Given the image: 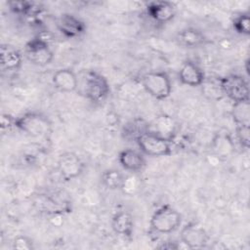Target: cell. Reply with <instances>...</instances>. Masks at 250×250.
<instances>
[{
	"label": "cell",
	"mask_w": 250,
	"mask_h": 250,
	"mask_svg": "<svg viewBox=\"0 0 250 250\" xmlns=\"http://www.w3.org/2000/svg\"><path fill=\"white\" fill-rule=\"evenodd\" d=\"M15 129L31 138H46L52 132V122L41 112L28 111L16 117Z\"/></svg>",
	"instance_id": "cell-1"
},
{
	"label": "cell",
	"mask_w": 250,
	"mask_h": 250,
	"mask_svg": "<svg viewBox=\"0 0 250 250\" xmlns=\"http://www.w3.org/2000/svg\"><path fill=\"white\" fill-rule=\"evenodd\" d=\"M183 217L178 210L169 204L158 207L150 217V229L157 234H169L182 225Z\"/></svg>",
	"instance_id": "cell-2"
},
{
	"label": "cell",
	"mask_w": 250,
	"mask_h": 250,
	"mask_svg": "<svg viewBox=\"0 0 250 250\" xmlns=\"http://www.w3.org/2000/svg\"><path fill=\"white\" fill-rule=\"evenodd\" d=\"M82 92L91 103H103L110 93L107 79L96 70H87L82 76Z\"/></svg>",
	"instance_id": "cell-3"
},
{
	"label": "cell",
	"mask_w": 250,
	"mask_h": 250,
	"mask_svg": "<svg viewBox=\"0 0 250 250\" xmlns=\"http://www.w3.org/2000/svg\"><path fill=\"white\" fill-rule=\"evenodd\" d=\"M219 88L232 104L249 102L248 81L240 74L230 73L221 77L219 79Z\"/></svg>",
	"instance_id": "cell-4"
},
{
	"label": "cell",
	"mask_w": 250,
	"mask_h": 250,
	"mask_svg": "<svg viewBox=\"0 0 250 250\" xmlns=\"http://www.w3.org/2000/svg\"><path fill=\"white\" fill-rule=\"evenodd\" d=\"M144 90L156 100L167 99L172 92L171 79L165 71H148L142 75Z\"/></svg>",
	"instance_id": "cell-5"
},
{
	"label": "cell",
	"mask_w": 250,
	"mask_h": 250,
	"mask_svg": "<svg viewBox=\"0 0 250 250\" xmlns=\"http://www.w3.org/2000/svg\"><path fill=\"white\" fill-rule=\"evenodd\" d=\"M136 144L138 145L139 149L147 156L162 157L172 153V142L152 131H147L140 136L137 139Z\"/></svg>",
	"instance_id": "cell-6"
},
{
	"label": "cell",
	"mask_w": 250,
	"mask_h": 250,
	"mask_svg": "<svg viewBox=\"0 0 250 250\" xmlns=\"http://www.w3.org/2000/svg\"><path fill=\"white\" fill-rule=\"evenodd\" d=\"M24 56L30 63L37 66H46L54 59V53L49 42L40 35L33 37L25 44Z\"/></svg>",
	"instance_id": "cell-7"
},
{
	"label": "cell",
	"mask_w": 250,
	"mask_h": 250,
	"mask_svg": "<svg viewBox=\"0 0 250 250\" xmlns=\"http://www.w3.org/2000/svg\"><path fill=\"white\" fill-rule=\"evenodd\" d=\"M85 167L86 164L84 160L77 153L72 151L62 153L57 161V171L60 177L65 182L80 177L83 174Z\"/></svg>",
	"instance_id": "cell-8"
},
{
	"label": "cell",
	"mask_w": 250,
	"mask_h": 250,
	"mask_svg": "<svg viewBox=\"0 0 250 250\" xmlns=\"http://www.w3.org/2000/svg\"><path fill=\"white\" fill-rule=\"evenodd\" d=\"M180 239L189 249H200L208 244L209 235L201 225L188 222L181 229Z\"/></svg>",
	"instance_id": "cell-9"
},
{
	"label": "cell",
	"mask_w": 250,
	"mask_h": 250,
	"mask_svg": "<svg viewBox=\"0 0 250 250\" xmlns=\"http://www.w3.org/2000/svg\"><path fill=\"white\" fill-rule=\"evenodd\" d=\"M146 16L155 23L166 24L174 20L177 8L174 3L164 0L149 1L146 4Z\"/></svg>",
	"instance_id": "cell-10"
},
{
	"label": "cell",
	"mask_w": 250,
	"mask_h": 250,
	"mask_svg": "<svg viewBox=\"0 0 250 250\" xmlns=\"http://www.w3.org/2000/svg\"><path fill=\"white\" fill-rule=\"evenodd\" d=\"M56 24L58 30L66 38H78L87 29L85 21L70 13L62 14L58 18Z\"/></svg>",
	"instance_id": "cell-11"
},
{
	"label": "cell",
	"mask_w": 250,
	"mask_h": 250,
	"mask_svg": "<svg viewBox=\"0 0 250 250\" xmlns=\"http://www.w3.org/2000/svg\"><path fill=\"white\" fill-rule=\"evenodd\" d=\"M210 148L214 156L221 160H226L235 152V142L228 132L220 131L213 137Z\"/></svg>",
	"instance_id": "cell-12"
},
{
	"label": "cell",
	"mask_w": 250,
	"mask_h": 250,
	"mask_svg": "<svg viewBox=\"0 0 250 250\" xmlns=\"http://www.w3.org/2000/svg\"><path fill=\"white\" fill-rule=\"evenodd\" d=\"M118 162L120 166L127 172L136 174L142 172L146 165L145 154L139 149L125 148L122 149L118 156Z\"/></svg>",
	"instance_id": "cell-13"
},
{
	"label": "cell",
	"mask_w": 250,
	"mask_h": 250,
	"mask_svg": "<svg viewBox=\"0 0 250 250\" xmlns=\"http://www.w3.org/2000/svg\"><path fill=\"white\" fill-rule=\"evenodd\" d=\"M178 77L183 85L189 87H199L205 81L204 71L195 62L191 60H187L184 62L179 70Z\"/></svg>",
	"instance_id": "cell-14"
},
{
	"label": "cell",
	"mask_w": 250,
	"mask_h": 250,
	"mask_svg": "<svg viewBox=\"0 0 250 250\" xmlns=\"http://www.w3.org/2000/svg\"><path fill=\"white\" fill-rule=\"evenodd\" d=\"M52 83L54 87L60 92L72 93L77 90L79 81L73 69L64 67L60 68L54 72L52 76Z\"/></svg>",
	"instance_id": "cell-15"
},
{
	"label": "cell",
	"mask_w": 250,
	"mask_h": 250,
	"mask_svg": "<svg viewBox=\"0 0 250 250\" xmlns=\"http://www.w3.org/2000/svg\"><path fill=\"white\" fill-rule=\"evenodd\" d=\"M178 45L184 48H198L207 44L208 40L205 34L198 28L188 26L181 29L175 37Z\"/></svg>",
	"instance_id": "cell-16"
},
{
	"label": "cell",
	"mask_w": 250,
	"mask_h": 250,
	"mask_svg": "<svg viewBox=\"0 0 250 250\" xmlns=\"http://www.w3.org/2000/svg\"><path fill=\"white\" fill-rule=\"evenodd\" d=\"M177 122L175 119L165 113L157 115L151 123H149V131L169 140L173 141L177 134Z\"/></svg>",
	"instance_id": "cell-17"
},
{
	"label": "cell",
	"mask_w": 250,
	"mask_h": 250,
	"mask_svg": "<svg viewBox=\"0 0 250 250\" xmlns=\"http://www.w3.org/2000/svg\"><path fill=\"white\" fill-rule=\"evenodd\" d=\"M1 68L3 71H17L22 64V55L15 46L4 43L0 48Z\"/></svg>",
	"instance_id": "cell-18"
},
{
	"label": "cell",
	"mask_w": 250,
	"mask_h": 250,
	"mask_svg": "<svg viewBox=\"0 0 250 250\" xmlns=\"http://www.w3.org/2000/svg\"><path fill=\"white\" fill-rule=\"evenodd\" d=\"M112 230L127 239H131L134 231V220L132 215L125 210L117 211L111 219Z\"/></svg>",
	"instance_id": "cell-19"
},
{
	"label": "cell",
	"mask_w": 250,
	"mask_h": 250,
	"mask_svg": "<svg viewBox=\"0 0 250 250\" xmlns=\"http://www.w3.org/2000/svg\"><path fill=\"white\" fill-rule=\"evenodd\" d=\"M149 131V123L142 118H135L127 122L122 129V136L127 142H135L144 133Z\"/></svg>",
	"instance_id": "cell-20"
},
{
	"label": "cell",
	"mask_w": 250,
	"mask_h": 250,
	"mask_svg": "<svg viewBox=\"0 0 250 250\" xmlns=\"http://www.w3.org/2000/svg\"><path fill=\"white\" fill-rule=\"evenodd\" d=\"M102 184L104 188L109 190H118L124 188L126 177L125 175L117 169L111 168L106 169L103 172L101 176Z\"/></svg>",
	"instance_id": "cell-21"
},
{
	"label": "cell",
	"mask_w": 250,
	"mask_h": 250,
	"mask_svg": "<svg viewBox=\"0 0 250 250\" xmlns=\"http://www.w3.org/2000/svg\"><path fill=\"white\" fill-rule=\"evenodd\" d=\"M8 5L13 13L27 18L37 17L42 12L41 5L32 1H11Z\"/></svg>",
	"instance_id": "cell-22"
},
{
	"label": "cell",
	"mask_w": 250,
	"mask_h": 250,
	"mask_svg": "<svg viewBox=\"0 0 250 250\" xmlns=\"http://www.w3.org/2000/svg\"><path fill=\"white\" fill-rule=\"evenodd\" d=\"M231 117L235 125H249V119H250L249 102L233 104L231 108Z\"/></svg>",
	"instance_id": "cell-23"
},
{
	"label": "cell",
	"mask_w": 250,
	"mask_h": 250,
	"mask_svg": "<svg viewBox=\"0 0 250 250\" xmlns=\"http://www.w3.org/2000/svg\"><path fill=\"white\" fill-rule=\"evenodd\" d=\"M231 22L236 33L244 36H248L250 34V18L247 12L236 14Z\"/></svg>",
	"instance_id": "cell-24"
},
{
	"label": "cell",
	"mask_w": 250,
	"mask_h": 250,
	"mask_svg": "<svg viewBox=\"0 0 250 250\" xmlns=\"http://www.w3.org/2000/svg\"><path fill=\"white\" fill-rule=\"evenodd\" d=\"M235 140L237 144L248 149L250 146V135H249V125H235Z\"/></svg>",
	"instance_id": "cell-25"
},
{
	"label": "cell",
	"mask_w": 250,
	"mask_h": 250,
	"mask_svg": "<svg viewBox=\"0 0 250 250\" xmlns=\"http://www.w3.org/2000/svg\"><path fill=\"white\" fill-rule=\"evenodd\" d=\"M12 248L15 250H33L34 242L27 235L21 234L14 238L12 242Z\"/></svg>",
	"instance_id": "cell-26"
},
{
	"label": "cell",
	"mask_w": 250,
	"mask_h": 250,
	"mask_svg": "<svg viewBox=\"0 0 250 250\" xmlns=\"http://www.w3.org/2000/svg\"><path fill=\"white\" fill-rule=\"evenodd\" d=\"M15 119L16 117L12 116L8 113H3L1 116V130L2 133L10 132L12 129L15 128Z\"/></svg>",
	"instance_id": "cell-27"
},
{
	"label": "cell",
	"mask_w": 250,
	"mask_h": 250,
	"mask_svg": "<svg viewBox=\"0 0 250 250\" xmlns=\"http://www.w3.org/2000/svg\"><path fill=\"white\" fill-rule=\"evenodd\" d=\"M159 248H161V249H179L180 246L177 245L176 242L172 241V242H166V243L160 245Z\"/></svg>",
	"instance_id": "cell-28"
}]
</instances>
